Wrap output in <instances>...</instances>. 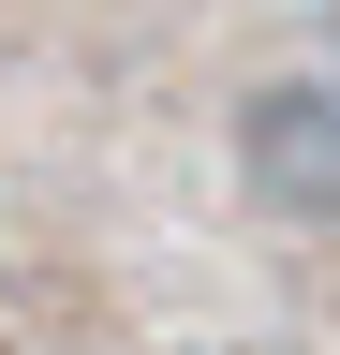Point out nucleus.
Returning <instances> with one entry per match:
<instances>
[{"label": "nucleus", "mask_w": 340, "mask_h": 355, "mask_svg": "<svg viewBox=\"0 0 340 355\" xmlns=\"http://www.w3.org/2000/svg\"><path fill=\"white\" fill-rule=\"evenodd\" d=\"M237 163H251V193L296 207V222H340V89H251V119H237Z\"/></svg>", "instance_id": "nucleus-1"}]
</instances>
